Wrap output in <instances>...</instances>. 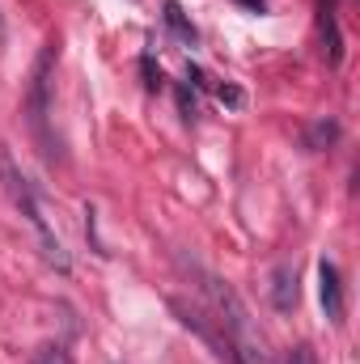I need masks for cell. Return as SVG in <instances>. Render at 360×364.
Listing matches in <instances>:
<instances>
[{"instance_id": "6da1fadb", "label": "cell", "mask_w": 360, "mask_h": 364, "mask_svg": "<svg viewBox=\"0 0 360 364\" xmlns=\"http://www.w3.org/2000/svg\"><path fill=\"white\" fill-rule=\"evenodd\" d=\"M208 296H212V305H216V322L225 326V339L233 343V352H242L250 364H263L268 360V352H263V335L255 331V322H250V314H246V305L238 301V292L233 288H225L221 279H208Z\"/></svg>"}, {"instance_id": "7a4b0ae2", "label": "cell", "mask_w": 360, "mask_h": 364, "mask_svg": "<svg viewBox=\"0 0 360 364\" xmlns=\"http://www.w3.org/2000/svg\"><path fill=\"white\" fill-rule=\"evenodd\" d=\"M0 178H4V191H9V199L21 208V216L38 229V237H43V250H47V259L60 267V272H68V259H64V246H60V237L47 229V216H43V208H38V199H34V186L21 178V170L13 166V157H9V149H0Z\"/></svg>"}, {"instance_id": "3957f363", "label": "cell", "mask_w": 360, "mask_h": 364, "mask_svg": "<svg viewBox=\"0 0 360 364\" xmlns=\"http://www.w3.org/2000/svg\"><path fill=\"white\" fill-rule=\"evenodd\" d=\"M51 60H55V43H47V47H43V55H38V64H34V77H30V119H34V127H43V119H47Z\"/></svg>"}, {"instance_id": "277c9868", "label": "cell", "mask_w": 360, "mask_h": 364, "mask_svg": "<svg viewBox=\"0 0 360 364\" xmlns=\"http://www.w3.org/2000/svg\"><path fill=\"white\" fill-rule=\"evenodd\" d=\"M318 296H322L327 318L339 322V318H344V288H339V272H335V263H322V267H318Z\"/></svg>"}, {"instance_id": "5b68a950", "label": "cell", "mask_w": 360, "mask_h": 364, "mask_svg": "<svg viewBox=\"0 0 360 364\" xmlns=\"http://www.w3.org/2000/svg\"><path fill=\"white\" fill-rule=\"evenodd\" d=\"M271 296H275V309H292V305H297V275L288 272V267H275V288H271Z\"/></svg>"}, {"instance_id": "8992f818", "label": "cell", "mask_w": 360, "mask_h": 364, "mask_svg": "<svg viewBox=\"0 0 360 364\" xmlns=\"http://www.w3.org/2000/svg\"><path fill=\"white\" fill-rule=\"evenodd\" d=\"M166 17H170V26H174V30H179L182 38H195V30H191V26H186V21H182L179 4H166Z\"/></svg>"}, {"instance_id": "52a82bcc", "label": "cell", "mask_w": 360, "mask_h": 364, "mask_svg": "<svg viewBox=\"0 0 360 364\" xmlns=\"http://www.w3.org/2000/svg\"><path fill=\"white\" fill-rule=\"evenodd\" d=\"M284 364H318V356H314V348H305V343H297L292 352H288V360Z\"/></svg>"}, {"instance_id": "ba28073f", "label": "cell", "mask_w": 360, "mask_h": 364, "mask_svg": "<svg viewBox=\"0 0 360 364\" xmlns=\"http://www.w3.org/2000/svg\"><path fill=\"white\" fill-rule=\"evenodd\" d=\"M34 364H73V360H68V352H60V348H47V352H43Z\"/></svg>"}]
</instances>
